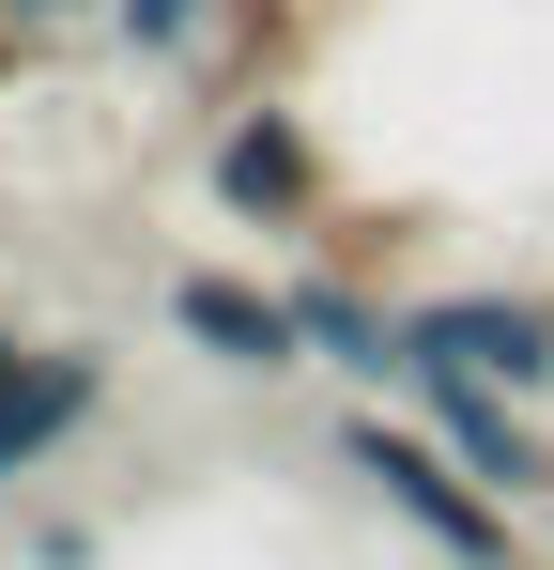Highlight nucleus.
Returning <instances> with one entry per match:
<instances>
[{"label": "nucleus", "mask_w": 554, "mask_h": 570, "mask_svg": "<svg viewBox=\"0 0 554 570\" xmlns=\"http://www.w3.org/2000/svg\"><path fill=\"white\" fill-rule=\"evenodd\" d=\"M339 478H369V493H385L447 570H524V509L462 463L432 416H339Z\"/></svg>", "instance_id": "1"}, {"label": "nucleus", "mask_w": 554, "mask_h": 570, "mask_svg": "<svg viewBox=\"0 0 554 570\" xmlns=\"http://www.w3.org/2000/svg\"><path fill=\"white\" fill-rule=\"evenodd\" d=\"M200 186H216V216H247V232H324V216H339V170H324L308 108H263V94L216 124Z\"/></svg>", "instance_id": "2"}, {"label": "nucleus", "mask_w": 554, "mask_h": 570, "mask_svg": "<svg viewBox=\"0 0 554 570\" xmlns=\"http://www.w3.org/2000/svg\"><path fill=\"white\" fill-rule=\"evenodd\" d=\"M400 340H416V371H477V385H508V401H540L554 385V293H508V278L416 293Z\"/></svg>", "instance_id": "3"}, {"label": "nucleus", "mask_w": 554, "mask_h": 570, "mask_svg": "<svg viewBox=\"0 0 554 570\" xmlns=\"http://www.w3.org/2000/svg\"><path fill=\"white\" fill-rule=\"evenodd\" d=\"M400 385H416V416H432L508 509H554V448H540V416H524L508 385H477V371H400Z\"/></svg>", "instance_id": "4"}, {"label": "nucleus", "mask_w": 554, "mask_h": 570, "mask_svg": "<svg viewBox=\"0 0 554 570\" xmlns=\"http://www.w3.org/2000/svg\"><path fill=\"white\" fill-rule=\"evenodd\" d=\"M170 324L216 371H263V385L308 371V324H293V293H263V278H216V263H200V278H170Z\"/></svg>", "instance_id": "5"}, {"label": "nucleus", "mask_w": 554, "mask_h": 570, "mask_svg": "<svg viewBox=\"0 0 554 570\" xmlns=\"http://www.w3.org/2000/svg\"><path fill=\"white\" fill-rule=\"evenodd\" d=\"M108 416V355L92 340H31V371L0 385V478H31L62 432H92Z\"/></svg>", "instance_id": "6"}, {"label": "nucleus", "mask_w": 554, "mask_h": 570, "mask_svg": "<svg viewBox=\"0 0 554 570\" xmlns=\"http://www.w3.org/2000/svg\"><path fill=\"white\" fill-rule=\"evenodd\" d=\"M277 293H293V324H308V355H324V371H355V385H400V371H416L400 308H385L355 263H308V278H277Z\"/></svg>", "instance_id": "7"}, {"label": "nucleus", "mask_w": 554, "mask_h": 570, "mask_svg": "<svg viewBox=\"0 0 554 570\" xmlns=\"http://www.w3.org/2000/svg\"><path fill=\"white\" fill-rule=\"evenodd\" d=\"M108 31H123L139 62H185V47L216 31V0H108Z\"/></svg>", "instance_id": "8"}, {"label": "nucleus", "mask_w": 554, "mask_h": 570, "mask_svg": "<svg viewBox=\"0 0 554 570\" xmlns=\"http://www.w3.org/2000/svg\"><path fill=\"white\" fill-rule=\"evenodd\" d=\"M31 31H47V16H31V0H0V94H16V62H31Z\"/></svg>", "instance_id": "9"}, {"label": "nucleus", "mask_w": 554, "mask_h": 570, "mask_svg": "<svg viewBox=\"0 0 554 570\" xmlns=\"http://www.w3.org/2000/svg\"><path fill=\"white\" fill-rule=\"evenodd\" d=\"M16 371H31V340H0V385H16Z\"/></svg>", "instance_id": "10"}, {"label": "nucleus", "mask_w": 554, "mask_h": 570, "mask_svg": "<svg viewBox=\"0 0 554 570\" xmlns=\"http://www.w3.org/2000/svg\"><path fill=\"white\" fill-rule=\"evenodd\" d=\"M31 16H78V0H31Z\"/></svg>", "instance_id": "11"}]
</instances>
